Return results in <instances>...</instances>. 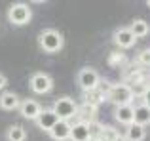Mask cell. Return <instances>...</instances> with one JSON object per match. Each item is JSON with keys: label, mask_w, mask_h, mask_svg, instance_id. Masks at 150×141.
Here are the masks:
<instances>
[{"label": "cell", "mask_w": 150, "mask_h": 141, "mask_svg": "<svg viewBox=\"0 0 150 141\" xmlns=\"http://www.w3.org/2000/svg\"><path fill=\"white\" fill-rule=\"evenodd\" d=\"M114 44L118 46V48H124V50H129L133 48V46L137 44V38L131 34V31L127 29V27H122V29L114 31Z\"/></svg>", "instance_id": "cell-9"}, {"label": "cell", "mask_w": 150, "mask_h": 141, "mask_svg": "<svg viewBox=\"0 0 150 141\" xmlns=\"http://www.w3.org/2000/svg\"><path fill=\"white\" fill-rule=\"evenodd\" d=\"M127 29L131 31V34L135 38H143V36H146V34H148V23L144 21V19H135Z\"/></svg>", "instance_id": "cell-16"}, {"label": "cell", "mask_w": 150, "mask_h": 141, "mask_svg": "<svg viewBox=\"0 0 150 141\" xmlns=\"http://www.w3.org/2000/svg\"><path fill=\"white\" fill-rule=\"evenodd\" d=\"M17 111L21 113L23 118H27V120H36V116L40 115V111H42V105L38 103L36 99H21Z\"/></svg>", "instance_id": "cell-8"}, {"label": "cell", "mask_w": 150, "mask_h": 141, "mask_svg": "<svg viewBox=\"0 0 150 141\" xmlns=\"http://www.w3.org/2000/svg\"><path fill=\"white\" fill-rule=\"evenodd\" d=\"M51 111L57 115L59 120H65V122H70V118H76V111H78V103L72 99V97H57L51 105Z\"/></svg>", "instance_id": "cell-2"}, {"label": "cell", "mask_w": 150, "mask_h": 141, "mask_svg": "<svg viewBox=\"0 0 150 141\" xmlns=\"http://www.w3.org/2000/svg\"><path fill=\"white\" fill-rule=\"evenodd\" d=\"M6 86H8V78H6V74H4V73H0V92H2Z\"/></svg>", "instance_id": "cell-22"}, {"label": "cell", "mask_w": 150, "mask_h": 141, "mask_svg": "<svg viewBox=\"0 0 150 141\" xmlns=\"http://www.w3.org/2000/svg\"><path fill=\"white\" fill-rule=\"evenodd\" d=\"M33 19V10L27 2H15L8 8V21L15 27L29 25Z\"/></svg>", "instance_id": "cell-3"}, {"label": "cell", "mask_w": 150, "mask_h": 141, "mask_svg": "<svg viewBox=\"0 0 150 141\" xmlns=\"http://www.w3.org/2000/svg\"><path fill=\"white\" fill-rule=\"evenodd\" d=\"M114 141H127V139H125V137H124V135H122V134H120V135H118V137H116V139H114Z\"/></svg>", "instance_id": "cell-23"}, {"label": "cell", "mask_w": 150, "mask_h": 141, "mask_svg": "<svg viewBox=\"0 0 150 141\" xmlns=\"http://www.w3.org/2000/svg\"><path fill=\"white\" fill-rule=\"evenodd\" d=\"M21 97L13 92H2L0 93V109L2 111H17Z\"/></svg>", "instance_id": "cell-13"}, {"label": "cell", "mask_w": 150, "mask_h": 141, "mask_svg": "<svg viewBox=\"0 0 150 141\" xmlns=\"http://www.w3.org/2000/svg\"><path fill=\"white\" fill-rule=\"evenodd\" d=\"M150 122V107L146 101L139 105H133V124H139V126H146Z\"/></svg>", "instance_id": "cell-11"}, {"label": "cell", "mask_w": 150, "mask_h": 141, "mask_svg": "<svg viewBox=\"0 0 150 141\" xmlns=\"http://www.w3.org/2000/svg\"><path fill=\"white\" fill-rule=\"evenodd\" d=\"M114 120L120 124H133V105H120V107H114Z\"/></svg>", "instance_id": "cell-14"}, {"label": "cell", "mask_w": 150, "mask_h": 141, "mask_svg": "<svg viewBox=\"0 0 150 141\" xmlns=\"http://www.w3.org/2000/svg\"><path fill=\"white\" fill-rule=\"evenodd\" d=\"M57 120H59L57 115H55L51 109H42L40 115L36 116V120H34V122H36V126L40 128L42 132H50L51 128L57 124Z\"/></svg>", "instance_id": "cell-10"}, {"label": "cell", "mask_w": 150, "mask_h": 141, "mask_svg": "<svg viewBox=\"0 0 150 141\" xmlns=\"http://www.w3.org/2000/svg\"><path fill=\"white\" fill-rule=\"evenodd\" d=\"M124 137L127 141H144V137H146V130H144L143 126H139V124H129V126L125 128Z\"/></svg>", "instance_id": "cell-15"}, {"label": "cell", "mask_w": 150, "mask_h": 141, "mask_svg": "<svg viewBox=\"0 0 150 141\" xmlns=\"http://www.w3.org/2000/svg\"><path fill=\"white\" fill-rule=\"evenodd\" d=\"M118 135H120V132H118L116 128L105 124V126H99V135H97L95 141H114Z\"/></svg>", "instance_id": "cell-18"}, {"label": "cell", "mask_w": 150, "mask_h": 141, "mask_svg": "<svg viewBox=\"0 0 150 141\" xmlns=\"http://www.w3.org/2000/svg\"><path fill=\"white\" fill-rule=\"evenodd\" d=\"M137 63L141 65V69L148 67V63H150V52H148V50H143V52L137 56Z\"/></svg>", "instance_id": "cell-21"}, {"label": "cell", "mask_w": 150, "mask_h": 141, "mask_svg": "<svg viewBox=\"0 0 150 141\" xmlns=\"http://www.w3.org/2000/svg\"><path fill=\"white\" fill-rule=\"evenodd\" d=\"M106 99H108L114 107H120V105H133L135 97H133V93H131V90H129L127 84L118 82V84L110 86V92H108V95H106Z\"/></svg>", "instance_id": "cell-4"}, {"label": "cell", "mask_w": 150, "mask_h": 141, "mask_svg": "<svg viewBox=\"0 0 150 141\" xmlns=\"http://www.w3.org/2000/svg\"><path fill=\"white\" fill-rule=\"evenodd\" d=\"M129 90H131V93H133V97H146V93H148V80L146 82H137V84H131L129 86Z\"/></svg>", "instance_id": "cell-20"}, {"label": "cell", "mask_w": 150, "mask_h": 141, "mask_svg": "<svg viewBox=\"0 0 150 141\" xmlns=\"http://www.w3.org/2000/svg\"><path fill=\"white\" fill-rule=\"evenodd\" d=\"M99 80H101V76L93 67H84V69L78 70V74H76V82H78V86H80V90L84 93L95 92Z\"/></svg>", "instance_id": "cell-5"}, {"label": "cell", "mask_w": 150, "mask_h": 141, "mask_svg": "<svg viewBox=\"0 0 150 141\" xmlns=\"http://www.w3.org/2000/svg\"><path fill=\"white\" fill-rule=\"evenodd\" d=\"M69 141H91V124L76 120L70 124V137Z\"/></svg>", "instance_id": "cell-7"}, {"label": "cell", "mask_w": 150, "mask_h": 141, "mask_svg": "<svg viewBox=\"0 0 150 141\" xmlns=\"http://www.w3.org/2000/svg\"><path fill=\"white\" fill-rule=\"evenodd\" d=\"M6 139L8 141H25L27 139V132L23 126H19V124H13V126H10L6 130Z\"/></svg>", "instance_id": "cell-17"}, {"label": "cell", "mask_w": 150, "mask_h": 141, "mask_svg": "<svg viewBox=\"0 0 150 141\" xmlns=\"http://www.w3.org/2000/svg\"><path fill=\"white\" fill-rule=\"evenodd\" d=\"M38 46H40L42 52H46V53H57V52H61L63 46H65V36H63L57 29L48 27V29L40 31V34H38Z\"/></svg>", "instance_id": "cell-1"}, {"label": "cell", "mask_w": 150, "mask_h": 141, "mask_svg": "<svg viewBox=\"0 0 150 141\" xmlns=\"http://www.w3.org/2000/svg\"><path fill=\"white\" fill-rule=\"evenodd\" d=\"M127 63V57H125L124 52H112L108 56V65L110 67H124Z\"/></svg>", "instance_id": "cell-19"}, {"label": "cell", "mask_w": 150, "mask_h": 141, "mask_svg": "<svg viewBox=\"0 0 150 141\" xmlns=\"http://www.w3.org/2000/svg\"><path fill=\"white\" fill-rule=\"evenodd\" d=\"M29 88L33 93L36 95H44V93H50L53 90V78L50 76L48 73H34L29 80Z\"/></svg>", "instance_id": "cell-6"}, {"label": "cell", "mask_w": 150, "mask_h": 141, "mask_svg": "<svg viewBox=\"0 0 150 141\" xmlns=\"http://www.w3.org/2000/svg\"><path fill=\"white\" fill-rule=\"evenodd\" d=\"M48 134H50V137L53 141H69V137H70V122L57 120V124L51 128Z\"/></svg>", "instance_id": "cell-12"}]
</instances>
